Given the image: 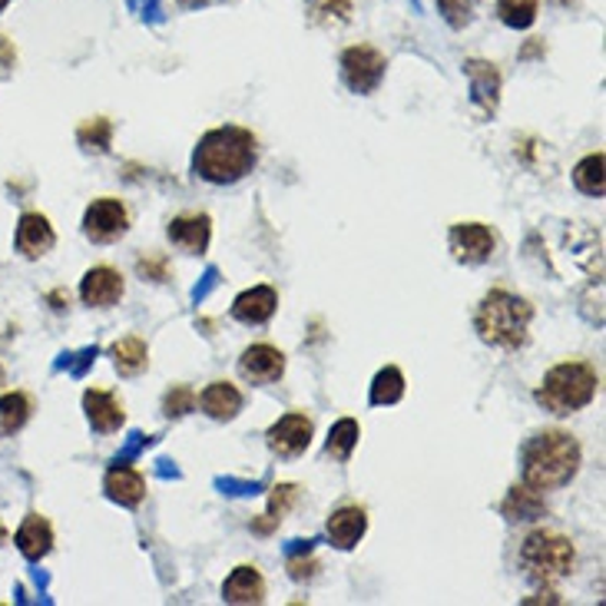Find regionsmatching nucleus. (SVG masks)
<instances>
[{
	"label": "nucleus",
	"mask_w": 606,
	"mask_h": 606,
	"mask_svg": "<svg viewBox=\"0 0 606 606\" xmlns=\"http://www.w3.org/2000/svg\"><path fill=\"white\" fill-rule=\"evenodd\" d=\"M196 177L213 186H232L255 169V136L242 126L209 130L193 156Z\"/></svg>",
	"instance_id": "nucleus-1"
},
{
	"label": "nucleus",
	"mask_w": 606,
	"mask_h": 606,
	"mask_svg": "<svg viewBox=\"0 0 606 606\" xmlns=\"http://www.w3.org/2000/svg\"><path fill=\"white\" fill-rule=\"evenodd\" d=\"M580 445L567 431H541L524 448V484L534 490H557L580 471Z\"/></svg>",
	"instance_id": "nucleus-2"
},
{
	"label": "nucleus",
	"mask_w": 606,
	"mask_h": 606,
	"mask_svg": "<svg viewBox=\"0 0 606 606\" xmlns=\"http://www.w3.org/2000/svg\"><path fill=\"white\" fill-rule=\"evenodd\" d=\"M531 322H534V308L528 299L494 289L484 295L477 315H474V328L487 344H497V349L517 352L524 349L531 338Z\"/></svg>",
	"instance_id": "nucleus-3"
},
{
	"label": "nucleus",
	"mask_w": 606,
	"mask_h": 606,
	"mask_svg": "<svg viewBox=\"0 0 606 606\" xmlns=\"http://www.w3.org/2000/svg\"><path fill=\"white\" fill-rule=\"evenodd\" d=\"M596 388H599V378L590 365L563 362V365L547 372L544 385L537 388V401L550 414H573L596 398Z\"/></svg>",
	"instance_id": "nucleus-4"
},
{
	"label": "nucleus",
	"mask_w": 606,
	"mask_h": 606,
	"mask_svg": "<svg viewBox=\"0 0 606 606\" xmlns=\"http://www.w3.org/2000/svg\"><path fill=\"white\" fill-rule=\"evenodd\" d=\"M573 544L550 531H534L521 547V567L537 583H554L573 570Z\"/></svg>",
	"instance_id": "nucleus-5"
},
{
	"label": "nucleus",
	"mask_w": 606,
	"mask_h": 606,
	"mask_svg": "<svg viewBox=\"0 0 606 606\" xmlns=\"http://www.w3.org/2000/svg\"><path fill=\"white\" fill-rule=\"evenodd\" d=\"M338 66H341L344 86L365 97V94H375L378 90V83L385 80V70H388V60L375 47L359 44V47H349V50L341 53Z\"/></svg>",
	"instance_id": "nucleus-6"
},
{
	"label": "nucleus",
	"mask_w": 606,
	"mask_h": 606,
	"mask_svg": "<svg viewBox=\"0 0 606 606\" xmlns=\"http://www.w3.org/2000/svg\"><path fill=\"white\" fill-rule=\"evenodd\" d=\"M126 229H130V213L120 199H97L83 216V235L97 245L123 239Z\"/></svg>",
	"instance_id": "nucleus-7"
},
{
	"label": "nucleus",
	"mask_w": 606,
	"mask_h": 606,
	"mask_svg": "<svg viewBox=\"0 0 606 606\" xmlns=\"http://www.w3.org/2000/svg\"><path fill=\"white\" fill-rule=\"evenodd\" d=\"M494 249H497V239L481 222H461V226L451 229V252H455L458 263H464V266L487 263V258L494 255Z\"/></svg>",
	"instance_id": "nucleus-8"
},
{
	"label": "nucleus",
	"mask_w": 606,
	"mask_h": 606,
	"mask_svg": "<svg viewBox=\"0 0 606 606\" xmlns=\"http://www.w3.org/2000/svg\"><path fill=\"white\" fill-rule=\"evenodd\" d=\"M312 431L315 427H312V421L305 414H286V417H279L269 427L266 438H269L272 455H279V458H299L312 445Z\"/></svg>",
	"instance_id": "nucleus-9"
},
{
	"label": "nucleus",
	"mask_w": 606,
	"mask_h": 606,
	"mask_svg": "<svg viewBox=\"0 0 606 606\" xmlns=\"http://www.w3.org/2000/svg\"><path fill=\"white\" fill-rule=\"evenodd\" d=\"M239 372L252 385L279 381L282 372H286V355L279 349H272V344H252V349H245L242 359H239Z\"/></svg>",
	"instance_id": "nucleus-10"
},
{
	"label": "nucleus",
	"mask_w": 606,
	"mask_h": 606,
	"mask_svg": "<svg viewBox=\"0 0 606 606\" xmlns=\"http://www.w3.org/2000/svg\"><path fill=\"white\" fill-rule=\"evenodd\" d=\"M464 73L471 80V100L484 117H494L500 107V73L487 60H468Z\"/></svg>",
	"instance_id": "nucleus-11"
},
{
	"label": "nucleus",
	"mask_w": 606,
	"mask_h": 606,
	"mask_svg": "<svg viewBox=\"0 0 606 606\" xmlns=\"http://www.w3.org/2000/svg\"><path fill=\"white\" fill-rule=\"evenodd\" d=\"M80 299L94 308H110L123 299V276L110 266H97L83 276L80 282Z\"/></svg>",
	"instance_id": "nucleus-12"
},
{
	"label": "nucleus",
	"mask_w": 606,
	"mask_h": 606,
	"mask_svg": "<svg viewBox=\"0 0 606 606\" xmlns=\"http://www.w3.org/2000/svg\"><path fill=\"white\" fill-rule=\"evenodd\" d=\"M83 408H86V421L94 424V431L100 435H113V431L123 427L126 414H123V404L117 401L113 391H104V388H90L83 395Z\"/></svg>",
	"instance_id": "nucleus-13"
},
{
	"label": "nucleus",
	"mask_w": 606,
	"mask_h": 606,
	"mask_svg": "<svg viewBox=\"0 0 606 606\" xmlns=\"http://www.w3.org/2000/svg\"><path fill=\"white\" fill-rule=\"evenodd\" d=\"M276 308H279L276 289L272 286H255L232 302V318L242 322V325H266L276 315Z\"/></svg>",
	"instance_id": "nucleus-14"
},
{
	"label": "nucleus",
	"mask_w": 606,
	"mask_h": 606,
	"mask_svg": "<svg viewBox=\"0 0 606 606\" xmlns=\"http://www.w3.org/2000/svg\"><path fill=\"white\" fill-rule=\"evenodd\" d=\"M365 531H368V517H365L362 507H338L328 517V541L338 550L359 547V541L365 537Z\"/></svg>",
	"instance_id": "nucleus-15"
},
{
	"label": "nucleus",
	"mask_w": 606,
	"mask_h": 606,
	"mask_svg": "<svg viewBox=\"0 0 606 606\" xmlns=\"http://www.w3.org/2000/svg\"><path fill=\"white\" fill-rule=\"evenodd\" d=\"M213 239V222L206 213H196V216H177L169 222V242L183 249V252H193V255H203L206 245Z\"/></svg>",
	"instance_id": "nucleus-16"
},
{
	"label": "nucleus",
	"mask_w": 606,
	"mask_h": 606,
	"mask_svg": "<svg viewBox=\"0 0 606 606\" xmlns=\"http://www.w3.org/2000/svg\"><path fill=\"white\" fill-rule=\"evenodd\" d=\"M57 242V232L50 226L47 216L40 213H24L21 216V226H17V249L27 255V258H40L53 249Z\"/></svg>",
	"instance_id": "nucleus-17"
},
{
	"label": "nucleus",
	"mask_w": 606,
	"mask_h": 606,
	"mask_svg": "<svg viewBox=\"0 0 606 606\" xmlns=\"http://www.w3.org/2000/svg\"><path fill=\"white\" fill-rule=\"evenodd\" d=\"M104 490L110 500H117L120 507H136L143 504L146 497V481L140 471H133L130 464H113L107 471V481H104Z\"/></svg>",
	"instance_id": "nucleus-18"
},
{
	"label": "nucleus",
	"mask_w": 606,
	"mask_h": 606,
	"mask_svg": "<svg viewBox=\"0 0 606 606\" xmlns=\"http://www.w3.org/2000/svg\"><path fill=\"white\" fill-rule=\"evenodd\" d=\"M500 513L507 517L510 524H531V521H541V517L547 513V504H544L541 490L521 484V487H510V494L500 504Z\"/></svg>",
	"instance_id": "nucleus-19"
},
{
	"label": "nucleus",
	"mask_w": 606,
	"mask_h": 606,
	"mask_svg": "<svg viewBox=\"0 0 606 606\" xmlns=\"http://www.w3.org/2000/svg\"><path fill=\"white\" fill-rule=\"evenodd\" d=\"M226 603H263L266 599V580L255 567H235L232 577L222 586Z\"/></svg>",
	"instance_id": "nucleus-20"
},
{
	"label": "nucleus",
	"mask_w": 606,
	"mask_h": 606,
	"mask_svg": "<svg viewBox=\"0 0 606 606\" xmlns=\"http://www.w3.org/2000/svg\"><path fill=\"white\" fill-rule=\"evenodd\" d=\"M17 547H21V554L31 563H37L40 557L50 554V547H53V528L47 524V517H40V513H31L27 517V521L21 524V531H17Z\"/></svg>",
	"instance_id": "nucleus-21"
},
{
	"label": "nucleus",
	"mask_w": 606,
	"mask_h": 606,
	"mask_svg": "<svg viewBox=\"0 0 606 606\" xmlns=\"http://www.w3.org/2000/svg\"><path fill=\"white\" fill-rule=\"evenodd\" d=\"M199 404L209 417L216 421H232L239 411H242V395L235 385L229 381H213L203 395H199Z\"/></svg>",
	"instance_id": "nucleus-22"
},
{
	"label": "nucleus",
	"mask_w": 606,
	"mask_h": 606,
	"mask_svg": "<svg viewBox=\"0 0 606 606\" xmlns=\"http://www.w3.org/2000/svg\"><path fill=\"white\" fill-rule=\"evenodd\" d=\"M305 14L315 27H344L355 14V0H305Z\"/></svg>",
	"instance_id": "nucleus-23"
},
{
	"label": "nucleus",
	"mask_w": 606,
	"mask_h": 606,
	"mask_svg": "<svg viewBox=\"0 0 606 606\" xmlns=\"http://www.w3.org/2000/svg\"><path fill=\"white\" fill-rule=\"evenodd\" d=\"M359 421L355 417H341L331 431H328V441H325V451L335 458V461H349L352 458V451L359 448Z\"/></svg>",
	"instance_id": "nucleus-24"
},
{
	"label": "nucleus",
	"mask_w": 606,
	"mask_h": 606,
	"mask_svg": "<svg viewBox=\"0 0 606 606\" xmlns=\"http://www.w3.org/2000/svg\"><path fill=\"white\" fill-rule=\"evenodd\" d=\"M113 362H117V372L123 378L140 375L149 365V352H146L143 338H123V341H117L113 344Z\"/></svg>",
	"instance_id": "nucleus-25"
},
{
	"label": "nucleus",
	"mask_w": 606,
	"mask_h": 606,
	"mask_svg": "<svg viewBox=\"0 0 606 606\" xmlns=\"http://www.w3.org/2000/svg\"><path fill=\"white\" fill-rule=\"evenodd\" d=\"M31 417V398L24 391H8L0 398V435H17Z\"/></svg>",
	"instance_id": "nucleus-26"
},
{
	"label": "nucleus",
	"mask_w": 606,
	"mask_h": 606,
	"mask_svg": "<svg viewBox=\"0 0 606 606\" xmlns=\"http://www.w3.org/2000/svg\"><path fill=\"white\" fill-rule=\"evenodd\" d=\"M497 17L510 31H528L537 21V0H497Z\"/></svg>",
	"instance_id": "nucleus-27"
},
{
	"label": "nucleus",
	"mask_w": 606,
	"mask_h": 606,
	"mask_svg": "<svg viewBox=\"0 0 606 606\" xmlns=\"http://www.w3.org/2000/svg\"><path fill=\"white\" fill-rule=\"evenodd\" d=\"M573 183H577L580 193L596 196V199L606 193V183H603V153H593V156H586V159L577 162V169H573Z\"/></svg>",
	"instance_id": "nucleus-28"
},
{
	"label": "nucleus",
	"mask_w": 606,
	"mask_h": 606,
	"mask_svg": "<svg viewBox=\"0 0 606 606\" xmlns=\"http://www.w3.org/2000/svg\"><path fill=\"white\" fill-rule=\"evenodd\" d=\"M401 398H404V375L395 365L381 368L372 381V404H378V408L381 404H398Z\"/></svg>",
	"instance_id": "nucleus-29"
},
{
	"label": "nucleus",
	"mask_w": 606,
	"mask_h": 606,
	"mask_svg": "<svg viewBox=\"0 0 606 606\" xmlns=\"http://www.w3.org/2000/svg\"><path fill=\"white\" fill-rule=\"evenodd\" d=\"M295 497H299V487H295V484H279V487L272 490V504H269L266 521L252 524V531H258V534H269L272 528H279V524H282V517H286V510L295 504Z\"/></svg>",
	"instance_id": "nucleus-30"
},
{
	"label": "nucleus",
	"mask_w": 606,
	"mask_h": 606,
	"mask_svg": "<svg viewBox=\"0 0 606 606\" xmlns=\"http://www.w3.org/2000/svg\"><path fill=\"white\" fill-rule=\"evenodd\" d=\"M76 140H80V146H83V149L107 153V149H110V140H113V126H110V120L97 117V120L83 123V126L76 130Z\"/></svg>",
	"instance_id": "nucleus-31"
},
{
	"label": "nucleus",
	"mask_w": 606,
	"mask_h": 606,
	"mask_svg": "<svg viewBox=\"0 0 606 606\" xmlns=\"http://www.w3.org/2000/svg\"><path fill=\"white\" fill-rule=\"evenodd\" d=\"M196 404H199V398L190 385H172V391H166V398H162V411L169 417H186L190 411H196Z\"/></svg>",
	"instance_id": "nucleus-32"
},
{
	"label": "nucleus",
	"mask_w": 606,
	"mask_h": 606,
	"mask_svg": "<svg viewBox=\"0 0 606 606\" xmlns=\"http://www.w3.org/2000/svg\"><path fill=\"white\" fill-rule=\"evenodd\" d=\"M438 11L448 21V27L464 31L477 14V0H438Z\"/></svg>",
	"instance_id": "nucleus-33"
},
{
	"label": "nucleus",
	"mask_w": 606,
	"mask_h": 606,
	"mask_svg": "<svg viewBox=\"0 0 606 606\" xmlns=\"http://www.w3.org/2000/svg\"><path fill=\"white\" fill-rule=\"evenodd\" d=\"M94 359H97V344H94V349H83V352H76V355H63L60 368H70L73 375H83L86 368L94 365Z\"/></svg>",
	"instance_id": "nucleus-34"
},
{
	"label": "nucleus",
	"mask_w": 606,
	"mask_h": 606,
	"mask_svg": "<svg viewBox=\"0 0 606 606\" xmlns=\"http://www.w3.org/2000/svg\"><path fill=\"white\" fill-rule=\"evenodd\" d=\"M130 11L149 24H159L162 21V8H159V0H130Z\"/></svg>",
	"instance_id": "nucleus-35"
},
{
	"label": "nucleus",
	"mask_w": 606,
	"mask_h": 606,
	"mask_svg": "<svg viewBox=\"0 0 606 606\" xmlns=\"http://www.w3.org/2000/svg\"><path fill=\"white\" fill-rule=\"evenodd\" d=\"M140 272H143L146 279L162 282V279H166V263H162V258H140Z\"/></svg>",
	"instance_id": "nucleus-36"
},
{
	"label": "nucleus",
	"mask_w": 606,
	"mask_h": 606,
	"mask_svg": "<svg viewBox=\"0 0 606 606\" xmlns=\"http://www.w3.org/2000/svg\"><path fill=\"white\" fill-rule=\"evenodd\" d=\"M149 445H153V438H146V435H133V441H130V445H126V451L117 458V464H130V461H133V458H136L143 448H149Z\"/></svg>",
	"instance_id": "nucleus-37"
},
{
	"label": "nucleus",
	"mask_w": 606,
	"mask_h": 606,
	"mask_svg": "<svg viewBox=\"0 0 606 606\" xmlns=\"http://www.w3.org/2000/svg\"><path fill=\"white\" fill-rule=\"evenodd\" d=\"M216 286H219V272H216V269H209V272H206V282H203V286H196L193 299H196V302H203V299H206V295H209Z\"/></svg>",
	"instance_id": "nucleus-38"
},
{
	"label": "nucleus",
	"mask_w": 606,
	"mask_h": 606,
	"mask_svg": "<svg viewBox=\"0 0 606 606\" xmlns=\"http://www.w3.org/2000/svg\"><path fill=\"white\" fill-rule=\"evenodd\" d=\"M180 8H186V11H196V8H206V4H213V0H177Z\"/></svg>",
	"instance_id": "nucleus-39"
},
{
	"label": "nucleus",
	"mask_w": 606,
	"mask_h": 606,
	"mask_svg": "<svg viewBox=\"0 0 606 606\" xmlns=\"http://www.w3.org/2000/svg\"><path fill=\"white\" fill-rule=\"evenodd\" d=\"M8 541V531H4V524H0V544H4Z\"/></svg>",
	"instance_id": "nucleus-40"
},
{
	"label": "nucleus",
	"mask_w": 606,
	"mask_h": 606,
	"mask_svg": "<svg viewBox=\"0 0 606 606\" xmlns=\"http://www.w3.org/2000/svg\"><path fill=\"white\" fill-rule=\"evenodd\" d=\"M554 4H560V8H570V4H573V0H554Z\"/></svg>",
	"instance_id": "nucleus-41"
},
{
	"label": "nucleus",
	"mask_w": 606,
	"mask_h": 606,
	"mask_svg": "<svg viewBox=\"0 0 606 606\" xmlns=\"http://www.w3.org/2000/svg\"><path fill=\"white\" fill-rule=\"evenodd\" d=\"M8 4H11V0H0V11H4V8H8Z\"/></svg>",
	"instance_id": "nucleus-42"
},
{
	"label": "nucleus",
	"mask_w": 606,
	"mask_h": 606,
	"mask_svg": "<svg viewBox=\"0 0 606 606\" xmlns=\"http://www.w3.org/2000/svg\"><path fill=\"white\" fill-rule=\"evenodd\" d=\"M0 385H4V368H0Z\"/></svg>",
	"instance_id": "nucleus-43"
}]
</instances>
